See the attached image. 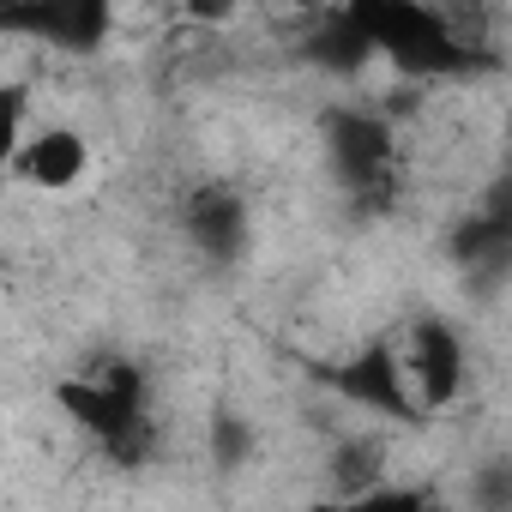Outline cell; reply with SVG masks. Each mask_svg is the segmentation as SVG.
<instances>
[{
    "instance_id": "cell-8",
    "label": "cell",
    "mask_w": 512,
    "mask_h": 512,
    "mask_svg": "<svg viewBox=\"0 0 512 512\" xmlns=\"http://www.w3.org/2000/svg\"><path fill=\"white\" fill-rule=\"evenodd\" d=\"M163 7H175V0H163Z\"/></svg>"
},
{
    "instance_id": "cell-7",
    "label": "cell",
    "mask_w": 512,
    "mask_h": 512,
    "mask_svg": "<svg viewBox=\"0 0 512 512\" xmlns=\"http://www.w3.org/2000/svg\"><path fill=\"white\" fill-rule=\"evenodd\" d=\"M13 7H25V0H0V19H7V13H13Z\"/></svg>"
},
{
    "instance_id": "cell-4",
    "label": "cell",
    "mask_w": 512,
    "mask_h": 512,
    "mask_svg": "<svg viewBox=\"0 0 512 512\" xmlns=\"http://www.w3.org/2000/svg\"><path fill=\"white\" fill-rule=\"evenodd\" d=\"M91 169H97V145L73 121H31V133L7 163V175L25 181L31 193H73L91 181Z\"/></svg>"
},
{
    "instance_id": "cell-2",
    "label": "cell",
    "mask_w": 512,
    "mask_h": 512,
    "mask_svg": "<svg viewBox=\"0 0 512 512\" xmlns=\"http://www.w3.org/2000/svg\"><path fill=\"white\" fill-rule=\"evenodd\" d=\"M175 223H181V241L199 253V260H211V266H235L241 253L253 247V235H260V217H253L247 187L241 181H223V175L193 181L181 193Z\"/></svg>"
},
{
    "instance_id": "cell-6",
    "label": "cell",
    "mask_w": 512,
    "mask_h": 512,
    "mask_svg": "<svg viewBox=\"0 0 512 512\" xmlns=\"http://www.w3.org/2000/svg\"><path fill=\"white\" fill-rule=\"evenodd\" d=\"M31 121H37V85L25 73L0 79V175H7V163H13L19 139L31 133Z\"/></svg>"
},
{
    "instance_id": "cell-5",
    "label": "cell",
    "mask_w": 512,
    "mask_h": 512,
    "mask_svg": "<svg viewBox=\"0 0 512 512\" xmlns=\"http://www.w3.org/2000/svg\"><path fill=\"white\" fill-rule=\"evenodd\" d=\"M392 470H398V464H392V446H386L380 428H344V434H332V446H326V458H320L326 494H332V500H350V506H362Z\"/></svg>"
},
{
    "instance_id": "cell-1",
    "label": "cell",
    "mask_w": 512,
    "mask_h": 512,
    "mask_svg": "<svg viewBox=\"0 0 512 512\" xmlns=\"http://www.w3.org/2000/svg\"><path fill=\"white\" fill-rule=\"evenodd\" d=\"M392 356H398V374H404V392H410L416 416H446L464 398V386H470L464 332L452 320H440V314H416L392 338Z\"/></svg>"
},
{
    "instance_id": "cell-3",
    "label": "cell",
    "mask_w": 512,
    "mask_h": 512,
    "mask_svg": "<svg viewBox=\"0 0 512 512\" xmlns=\"http://www.w3.org/2000/svg\"><path fill=\"white\" fill-rule=\"evenodd\" d=\"M0 31H25L31 43H43L55 55L91 61L121 31V0H25V7L0 19Z\"/></svg>"
}]
</instances>
